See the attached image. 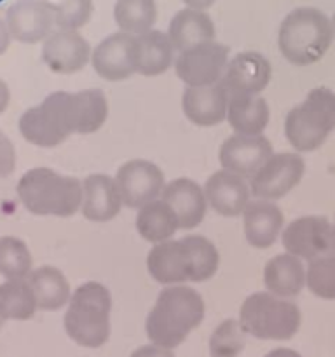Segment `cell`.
I'll return each instance as SVG.
<instances>
[{
  "mask_svg": "<svg viewBox=\"0 0 335 357\" xmlns=\"http://www.w3.org/2000/svg\"><path fill=\"white\" fill-rule=\"evenodd\" d=\"M204 319V302L201 295L184 284L168 286L157 296L145 321L150 344L174 349L185 342L192 330Z\"/></svg>",
  "mask_w": 335,
  "mask_h": 357,
  "instance_id": "6da1fadb",
  "label": "cell"
},
{
  "mask_svg": "<svg viewBox=\"0 0 335 357\" xmlns=\"http://www.w3.org/2000/svg\"><path fill=\"white\" fill-rule=\"evenodd\" d=\"M17 197L24 209L37 216L75 215L82 206V183L49 167H34L21 176Z\"/></svg>",
  "mask_w": 335,
  "mask_h": 357,
  "instance_id": "7a4b0ae2",
  "label": "cell"
},
{
  "mask_svg": "<svg viewBox=\"0 0 335 357\" xmlns=\"http://www.w3.org/2000/svg\"><path fill=\"white\" fill-rule=\"evenodd\" d=\"M334 40L332 20L314 7H297L281 21L278 45L292 65L307 66L320 61Z\"/></svg>",
  "mask_w": 335,
  "mask_h": 357,
  "instance_id": "3957f363",
  "label": "cell"
},
{
  "mask_svg": "<svg viewBox=\"0 0 335 357\" xmlns=\"http://www.w3.org/2000/svg\"><path fill=\"white\" fill-rule=\"evenodd\" d=\"M112 295L100 282H84L66 305L65 331L77 345L98 349L110 338Z\"/></svg>",
  "mask_w": 335,
  "mask_h": 357,
  "instance_id": "277c9868",
  "label": "cell"
},
{
  "mask_svg": "<svg viewBox=\"0 0 335 357\" xmlns=\"http://www.w3.org/2000/svg\"><path fill=\"white\" fill-rule=\"evenodd\" d=\"M335 131V93L328 87H314L306 100L288 112L285 135L297 152L320 149Z\"/></svg>",
  "mask_w": 335,
  "mask_h": 357,
  "instance_id": "5b68a950",
  "label": "cell"
},
{
  "mask_svg": "<svg viewBox=\"0 0 335 357\" xmlns=\"http://www.w3.org/2000/svg\"><path fill=\"white\" fill-rule=\"evenodd\" d=\"M239 323L258 340H290L299 331L302 316L295 303L267 291L253 293L243 302Z\"/></svg>",
  "mask_w": 335,
  "mask_h": 357,
  "instance_id": "8992f818",
  "label": "cell"
},
{
  "mask_svg": "<svg viewBox=\"0 0 335 357\" xmlns=\"http://www.w3.org/2000/svg\"><path fill=\"white\" fill-rule=\"evenodd\" d=\"M40 105L65 138L96 132L108 117V101L101 89H84L79 93L56 91Z\"/></svg>",
  "mask_w": 335,
  "mask_h": 357,
  "instance_id": "52a82bcc",
  "label": "cell"
},
{
  "mask_svg": "<svg viewBox=\"0 0 335 357\" xmlns=\"http://www.w3.org/2000/svg\"><path fill=\"white\" fill-rule=\"evenodd\" d=\"M281 243L286 253L300 260L335 257V227L323 216H302L283 230Z\"/></svg>",
  "mask_w": 335,
  "mask_h": 357,
  "instance_id": "ba28073f",
  "label": "cell"
},
{
  "mask_svg": "<svg viewBox=\"0 0 335 357\" xmlns=\"http://www.w3.org/2000/svg\"><path fill=\"white\" fill-rule=\"evenodd\" d=\"M229 65V47L220 42H204L178 54L174 70L187 87H206L220 82Z\"/></svg>",
  "mask_w": 335,
  "mask_h": 357,
  "instance_id": "9c48e42d",
  "label": "cell"
},
{
  "mask_svg": "<svg viewBox=\"0 0 335 357\" xmlns=\"http://www.w3.org/2000/svg\"><path fill=\"white\" fill-rule=\"evenodd\" d=\"M304 173L306 162L299 153H274L251 178V195L260 201H278L300 183Z\"/></svg>",
  "mask_w": 335,
  "mask_h": 357,
  "instance_id": "30bf717a",
  "label": "cell"
},
{
  "mask_svg": "<svg viewBox=\"0 0 335 357\" xmlns=\"http://www.w3.org/2000/svg\"><path fill=\"white\" fill-rule=\"evenodd\" d=\"M122 204L129 209H140L149 202L161 199L164 187V174L150 160L135 159L122 164L115 174Z\"/></svg>",
  "mask_w": 335,
  "mask_h": 357,
  "instance_id": "8fae6325",
  "label": "cell"
},
{
  "mask_svg": "<svg viewBox=\"0 0 335 357\" xmlns=\"http://www.w3.org/2000/svg\"><path fill=\"white\" fill-rule=\"evenodd\" d=\"M93 68L101 79L119 82L136 73V37L117 31L105 37L91 52Z\"/></svg>",
  "mask_w": 335,
  "mask_h": 357,
  "instance_id": "7c38bea8",
  "label": "cell"
},
{
  "mask_svg": "<svg viewBox=\"0 0 335 357\" xmlns=\"http://www.w3.org/2000/svg\"><path fill=\"white\" fill-rule=\"evenodd\" d=\"M6 24L21 44L44 42L56 30V21L44 0H14L6 13Z\"/></svg>",
  "mask_w": 335,
  "mask_h": 357,
  "instance_id": "4fadbf2b",
  "label": "cell"
},
{
  "mask_svg": "<svg viewBox=\"0 0 335 357\" xmlns=\"http://www.w3.org/2000/svg\"><path fill=\"white\" fill-rule=\"evenodd\" d=\"M272 155L274 150L265 136L232 135L220 146L218 160L222 169L241 178H253Z\"/></svg>",
  "mask_w": 335,
  "mask_h": 357,
  "instance_id": "5bb4252c",
  "label": "cell"
},
{
  "mask_svg": "<svg viewBox=\"0 0 335 357\" xmlns=\"http://www.w3.org/2000/svg\"><path fill=\"white\" fill-rule=\"evenodd\" d=\"M89 42L79 33V30L56 28L42 45V61L51 72L70 73L80 72L91 59Z\"/></svg>",
  "mask_w": 335,
  "mask_h": 357,
  "instance_id": "9a60e30c",
  "label": "cell"
},
{
  "mask_svg": "<svg viewBox=\"0 0 335 357\" xmlns=\"http://www.w3.org/2000/svg\"><path fill=\"white\" fill-rule=\"evenodd\" d=\"M229 98L223 80L206 87H187L181 96V108L192 124L213 128L227 119Z\"/></svg>",
  "mask_w": 335,
  "mask_h": 357,
  "instance_id": "2e32d148",
  "label": "cell"
},
{
  "mask_svg": "<svg viewBox=\"0 0 335 357\" xmlns=\"http://www.w3.org/2000/svg\"><path fill=\"white\" fill-rule=\"evenodd\" d=\"M272 68L267 58L255 51L239 52L227 65L223 84L229 96L234 94H260L271 82Z\"/></svg>",
  "mask_w": 335,
  "mask_h": 357,
  "instance_id": "e0dca14e",
  "label": "cell"
},
{
  "mask_svg": "<svg viewBox=\"0 0 335 357\" xmlns=\"http://www.w3.org/2000/svg\"><path fill=\"white\" fill-rule=\"evenodd\" d=\"M204 195L213 211L227 218H234L243 215L246 206L250 204L251 190L244 178L222 169L208 178Z\"/></svg>",
  "mask_w": 335,
  "mask_h": 357,
  "instance_id": "ac0fdd59",
  "label": "cell"
},
{
  "mask_svg": "<svg viewBox=\"0 0 335 357\" xmlns=\"http://www.w3.org/2000/svg\"><path fill=\"white\" fill-rule=\"evenodd\" d=\"M161 201L166 202L177 215L180 229L191 230L204 220L208 201L204 188L191 178H177L164 187Z\"/></svg>",
  "mask_w": 335,
  "mask_h": 357,
  "instance_id": "d6986e66",
  "label": "cell"
},
{
  "mask_svg": "<svg viewBox=\"0 0 335 357\" xmlns=\"http://www.w3.org/2000/svg\"><path fill=\"white\" fill-rule=\"evenodd\" d=\"M115 178L107 174H91L82 183V211L84 218L94 223L110 222L119 215L122 208Z\"/></svg>",
  "mask_w": 335,
  "mask_h": 357,
  "instance_id": "ffe728a7",
  "label": "cell"
},
{
  "mask_svg": "<svg viewBox=\"0 0 335 357\" xmlns=\"http://www.w3.org/2000/svg\"><path fill=\"white\" fill-rule=\"evenodd\" d=\"M285 216L271 201H250L243 213L244 236L250 246L257 250L271 248L281 236Z\"/></svg>",
  "mask_w": 335,
  "mask_h": 357,
  "instance_id": "44dd1931",
  "label": "cell"
},
{
  "mask_svg": "<svg viewBox=\"0 0 335 357\" xmlns=\"http://www.w3.org/2000/svg\"><path fill=\"white\" fill-rule=\"evenodd\" d=\"M147 268L154 281L166 286H178L191 281L187 251L181 241L156 244L147 257Z\"/></svg>",
  "mask_w": 335,
  "mask_h": 357,
  "instance_id": "7402d4cb",
  "label": "cell"
},
{
  "mask_svg": "<svg viewBox=\"0 0 335 357\" xmlns=\"http://www.w3.org/2000/svg\"><path fill=\"white\" fill-rule=\"evenodd\" d=\"M269 105L260 94H234L229 98L227 121L234 135L260 136L269 124Z\"/></svg>",
  "mask_w": 335,
  "mask_h": 357,
  "instance_id": "603a6c76",
  "label": "cell"
},
{
  "mask_svg": "<svg viewBox=\"0 0 335 357\" xmlns=\"http://www.w3.org/2000/svg\"><path fill=\"white\" fill-rule=\"evenodd\" d=\"M264 286L267 293L279 298L299 295L306 286V267L302 260L290 253L271 258L264 267Z\"/></svg>",
  "mask_w": 335,
  "mask_h": 357,
  "instance_id": "cb8c5ba5",
  "label": "cell"
},
{
  "mask_svg": "<svg viewBox=\"0 0 335 357\" xmlns=\"http://www.w3.org/2000/svg\"><path fill=\"white\" fill-rule=\"evenodd\" d=\"M168 37L178 52L215 40V24L204 10L185 9L178 10L170 23Z\"/></svg>",
  "mask_w": 335,
  "mask_h": 357,
  "instance_id": "d4e9b609",
  "label": "cell"
},
{
  "mask_svg": "<svg viewBox=\"0 0 335 357\" xmlns=\"http://www.w3.org/2000/svg\"><path fill=\"white\" fill-rule=\"evenodd\" d=\"M174 45L168 33L150 30L136 37V73L156 77L166 72L174 61Z\"/></svg>",
  "mask_w": 335,
  "mask_h": 357,
  "instance_id": "484cf974",
  "label": "cell"
},
{
  "mask_svg": "<svg viewBox=\"0 0 335 357\" xmlns=\"http://www.w3.org/2000/svg\"><path fill=\"white\" fill-rule=\"evenodd\" d=\"M27 281L40 310L54 312V310L68 305L70 298H72V291H70V284L65 274L56 267L45 265V267L35 268L28 275Z\"/></svg>",
  "mask_w": 335,
  "mask_h": 357,
  "instance_id": "4316f807",
  "label": "cell"
},
{
  "mask_svg": "<svg viewBox=\"0 0 335 357\" xmlns=\"http://www.w3.org/2000/svg\"><path fill=\"white\" fill-rule=\"evenodd\" d=\"M180 229L177 215L164 201L149 202L138 209L136 215V230L145 241L152 244H161L171 241V237Z\"/></svg>",
  "mask_w": 335,
  "mask_h": 357,
  "instance_id": "83f0119b",
  "label": "cell"
},
{
  "mask_svg": "<svg viewBox=\"0 0 335 357\" xmlns=\"http://www.w3.org/2000/svg\"><path fill=\"white\" fill-rule=\"evenodd\" d=\"M114 20L121 31L140 37L154 30L157 20L156 0H117L114 7Z\"/></svg>",
  "mask_w": 335,
  "mask_h": 357,
  "instance_id": "f1b7e54d",
  "label": "cell"
},
{
  "mask_svg": "<svg viewBox=\"0 0 335 357\" xmlns=\"http://www.w3.org/2000/svg\"><path fill=\"white\" fill-rule=\"evenodd\" d=\"M20 132L28 143L42 149H52L65 142V136L58 131L52 119L42 105L31 107L21 115L20 119Z\"/></svg>",
  "mask_w": 335,
  "mask_h": 357,
  "instance_id": "f546056e",
  "label": "cell"
},
{
  "mask_svg": "<svg viewBox=\"0 0 335 357\" xmlns=\"http://www.w3.org/2000/svg\"><path fill=\"white\" fill-rule=\"evenodd\" d=\"M0 309L6 319L28 321L34 317L38 307L27 279H13L0 284Z\"/></svg>",
  "mask_w": 335,
  "mask_h": 357,
  "instance_id": "4dcf8cb0",
  "label": "cell"
},
{
  "mask_svg": "<svg viewBox=\"0 0 335 357\" xmlns=\"http://www.w3.org/2000/svg\"><path fill=\"white\" fill-rule=\"evenodd\" d=\"M187 251L191 282H204L218 271L220 257L215 244L202 236H187L180 239Z\"/></svg>",
  "mask_w": 335,
  "mask_h": 357,
  "instance_id": "1f68e13d",
  "label": "cell"
},
{
  "mask_svg": "<svg viewBox=\"0 0 335 357\" xmlns=\"http://www.w3.org/2000/svg\"><path fill=\"white\" fill-rule=\"evenodd\" d=\"M0 274L6 281L28 279L31 274V253L17 237H0Z\"/></svg>",
  "mask_w": 335,
  "mask_h": 357,
  "instance_id": "d6a6232c",
  "label": "cell"
},
{
  "mask_svg": "<svg viewBox=\"0 0 335 357\" xmlns=\"http://www.w3.org/2000/svg\"><path fill=\"white\" fill-rule=\"evenodd\" d=\"M246 345V331L239 319H225L215 328L209 337V356L211 357H239Z\"/></svg>",
  "mask_w": 335,
  "mask_h": 357,
  "instance_id": "836d02e7",
  "label": "cell"
},
{
  "mask_svg": "<svg viewBox=\"0 0 335 357\" xmlns=\"http://www.w3.org/2000/svg\"><path fill=\"white\" fill-rule=\"evenodd\" d=\"M54 16L56 28L79 30L93 16V0H44Z\"/></svg>",
  "mask_w": 335,
  "mask_h": 357,
  "instance_id": "e575fe53",
  "label": "cell"
},
{
  "mask_svg": "<svg viewBox=\"0 0 335 357\" xmlns=\"http://www.w3.org/2000/svg\"><path fill=\"white\" fill-rule=\"evenodd\" d=\"M306 286L318 298L335 300V257L309 261L306 271Z\"/></svg>",
  "mask_w": 335,
  "mask_h": 357,
  "instance_id": "d590c367",
  "label": "cell"
},
{
  "mask_svg": "<svg viewBox=\"0 0 335 357\" xmlns=\"http://www.w3.org/2000/svg\"><path fill=\"white\" fill-rule=\"evenodd\" d=\"M14 167H16V150L6 132L0 131V178L10 176Z\"/></svg>",
  "mask_w": 335,
  "mask_h": 357,
  "instance_id": "8d00e7d4",
  "label": "cell"
},
{
  "mask_svg": "<svg viewBox=\"0 0 335 357\" xmlns=\"http://www.w3.org/2000/svg\"><path fill=\"white\" fill-rule=\"evenodd\" d=\"M129 357H174L170 349L157 347V345H143V347L136 349Z\"/></svg>",
  "mask_w": 335,
  "mask_h": 357,
  "instance_id": "74e56055",
  "label": "cell"
},
{
  "mask_svg": "<svg viewBox=\"0 0 335 357\" xmlns=\"http://www.w3.org/2000/svg\"><path fill=\"white\" fill-rule=\"evenodd\" d=\"M10 38L13 37H10V33H9V28H7L6 20H2V17H0V56L7 51V47H9V44H10Z\"/></svg>",
  "mask_w": 335,
  "mask_h": 357,
  "instance_id": "f35d334b",
  "label": "cell"
},
{
  "mask_svg": "<svg viewBox=\"0 0 335 357\" xmlns=\"http://www.w3.org/2000/svg\"><path fill=\"white\" fill-rule=\"evenodd\" d=\"M188 9H195V10H206L215 3V0H181Z\"/></svg>",
  "mask_w": 335,
  "mask_h": 357,
  "instance_id": "ab89813d",
  "label": "cell"
},
{
  "mask_svg": "<svg viewBox=\"0 0 335 357\" xmlns=\"http://www.w3.org/2000/svg\"><path fill=\"white\" fill-rule=\"evenodd\" d=\"M9 98H10L9 87H7V84L0 79V114L6 112L7 105H9Z\"/></svg>",
  "mask_w": 335,
  "mask_h": 357,
  "instance_id": "60d3db41",
  "label": "cell"
},
{
  "mask_svg": "<svg viewBox=\"0 0 335 357\" xmlns=\"http://www.w3.org/2000/svg\"><path fill=\"white\" fill-rule=\"evenodd\" d=\"M265 357H302L299 352L292 351V349H274L269 354H265Z\"/></svg>",
  "mask_w": 335,
  "mask_h": 357,
  "instance_id": "b9f144b4",
  "label": "cell"
},
{
  "mask_svg": "<svg viewBox=\"0 0 335 357\" xmlns=\"http://www.w3.org/2000/svg\"><path fill=\"white\" fill-rule=\"evenodd\" d=\"M6 316H3V312H2V309H0V330H2V326H3V323H6Z\"/></svg>",
  "mask_w": 335,
  "mask_h": 357,
  "instance_id": "7bdbcfd3",
  "label": "cell"
},
{
  "mask_svg": "<svg viewBox=\"0 0 335 357\" xmlns=\"http://www.w3.org/2000/svg\"><path fill=\"white\" fill-rule=\"evenodd\" d=\"M332 28H334V35H335V14L334 17H332Z\"/></svg>",
  "mask_w": 335,
  "mask_h": 357,
  "instance_id": "ee69618b",
  "label": "cell"
},
{
  "mask_svg": "<svg viewBox=\"0 0 335 357\" xmlns=\"http://www.w3.org/2000/svg\"><path fill=\"white\" fill-rule=\"evenodd\" d=\"M334 227H335V220H334Z\"/></svg>",
  "mask_w": 335,
  "mask_h": 357,
  "instance_id": "f6af8a7d",
  "label": "cell"
}]
</instances>
